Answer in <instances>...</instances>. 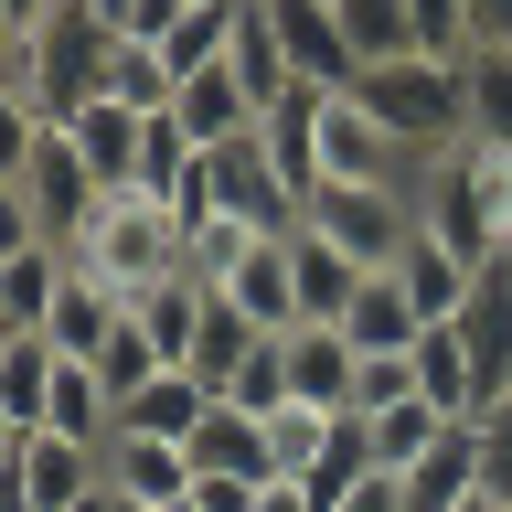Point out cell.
<instances>
[{"instance_id": "5b68a950", "label": "cell", "mask_w": 512, "mask_h": 512, "mask_svg": "<svg viewBox=\"0 0 512 512\" xmlns=\"http://www.w3.org/2000/svg\"><path fill=\"white\" fill-rule=\"evenodd\" d=\"M267 32H278V54H288V86L352 96L363 54H352V32H342V11H331V0H267Z\"/></svg>"}, {"instance_id": "7a4b0ae2", "label": "cell", "mask_w": 512, "mask_h": 512, "mask_svg": "<svg viewBox=\"0 0 512 512\" xmlns=\"http://www.w3.org/2000/svg\"><path fill=\"white\" fill-rule=\"evenodd\" d=\"M64 256H75L107 299H150L160 278H182V224H171V203H150V192H107Z\"/></svg>"}, {"instance_id": "ba28073f", "label": "cell", "mask_w": 512, "mask_h": 512, "mask_svg": "<svg viewBox=\"0 0 512 512\" xmlns=\"http://www.w3.org/2000/svg\"><path fill=\"white\" fill-rule=\"evenodd\" d=\"M278 363H288V406H352V342L331 331V320H299V331H278Z\"/></svg>"}, {"instance_id": "74e56055", "label": "cell", "mask_w": 512, "mask_h": 512, "mask_svg": "<svg viewBox=\"0 0 512 512\" xmlns=\"http://www.w3.org/2000/svg\"><path fill=\"white\" fill-rule=\"evenodd\" d=\"M22 246H43V235H32V214H22V192L0 182V267H11V256H22Z\"/></svg>"}, {"instance_id": "7bdbcfd3", "label": "cell", "mask_w": 512, "mask_h": 512, "mask_svg": "<svg viewBox=\"0 0 512 512\" xmlns=\"http://www.w3.org/2000/svg\"><path fill=\"white\" fill-rule=\"evenodd\" d=\"M75 512H118V502H107V491H96V502H75Z\"/></svg>"}, {"instance_id": "52a82bcc", "label": "cell", "mask_w": 512, "mask_h": 512, "mask_svg": "<svg viewBox=\"0 0 512 512\" xmlns=\"http://www.w3.org/2000/svg\"><path fill=\"white\" fill-rule=\"evenodd\" d=\"M96 470H107V502H128V512H171L192 491V459L171 438H107Z\"/></svg>"}, {"instance_id": "ab89813d", "label": "cell", "mask_w": 512, "mask_h": 512, "mask_svg": "<svg viewBox=\"0 0 512 512\" xmlns=\"http://www.w3.org/2000/svg\"><path fill=\"white\" fill-rule=\"evenodd\" d=\"M331 512H395V480H363L352 502H331Z\"/></svg>"}, {"instance_id": "8fae6325", "label": "cell", "mask_w": 512, "mask_h": 512, "mask_svg": "<svg viewBox=\"0 0 512 512\" xmlns=\"http://www.w3.org/2000/svg\"><path fill=\"white\" fill-rule=\"evenodd\" d=\"M288 288H299V320H331V331H342V310H352V288H363V267H352L331 235L288 224Z\"/></svg>"}, {"instance_id": "9a60e30c", "label": "cell", "mask_w": 512, "mask_h": 512, "mask_svg": "<svg viewBox=\"0 0 512 512\" xmlns=\"http://www.w3.org/2000/svg\"><path fill=\"white\" fill-rule=\"evenodd\" d=\"M395 288H406V310L427 320V331H448V320L470 310V288H480V267H459V256H448V246H427V235H416V246L395 256Z\"/></svg>"}, {"instance_id": "e575fe53", "label": "cell", "mask_w": 512, "mask_h": 512, "mask_svg": "<svg viewBox=\"0 0 512 512\" xmlns=\"http://www.w3.org/2000/svg\"><path fill=\"white\" fill-rule=\"evenodd\" d=\"M43 139H54V128L32 118V96H0V182H22V171H32V150H43Z\"/></svg>"}, {"instance_id": "4316f807", "label": "cell", "mask_w": 512, "mask_h": 512, "mask_svg": "<svg viewBox=\"0 0 512 512\" xmlns=\"http://www.w3.org/2000/svg\"><path fill=\"white\" fill-rule=\"evenodd\" d=\"M331 427H342L331 406H278L267 416V480H310L320 448H331Z\"/></svg>"}, {"instance_id": "d6a6232c", "label": "cell", "mask_w": 512, "mask_h": 512, "mask_svg": "<svg viewBox=\"0 0 512 512\" xmlns=\"http://www.w3.org/2000/svg\"><path fill=\"white\" fill-rule=\"evenodd\" d=\"M192 160H203V150L182 139V118H150V139H139V192H150V203H171Z\"/></svg>"}, {"instance_id": "b9f144b4", "label": "cell", "mask_w": 512, "mask_h": 512, "mask_svg": "<svg viewBox=\"0 0 512 512\" xmlns=\"http://www.w3.org/2000/svg\"><path fill=\"white\" fill-rule=\"evenodd\" d=\"M11 342H22V320H11V310H0V363H11Z\"/></svg>"}, {"instance_id": "ffe728a7", "label": "cell", "mask_w": 512, "mask_h": 512, "mask_svg": "<svg viewBox=\"0 0 512 512\" xmlns=\"http://www.w3.org/2000/svg\"><path fill=\"white\" fill-rule=\"evenodd\" d=\"M448 427H470V416H438L427 395H416V406H395V416H363V448H374V480H406L416 459H427V448L448 438Z\"/></svg>"}, {"instance_id": "f1b7e54d", "label": "cell", "mask_w": 512, "mask_h": 512, "mask_svg": "<svg viewBox=\"0 0 512 512\" xmlns=\"http://www.w3.org/2000/svg\"><path fill=\"white\" fill-rule=\"evenodd\" d=\"M331 11H342V32H352V54H363V64L416 54V11H406V0H331Z\"/></svg>"}, {"instance_id": "836d02e7", "label": "cell", "mask_w": 512, "mask_h": 512, "mask_svg": "<svg viewBox=\"0 0 512 512\" xmlns=\"http://www.w3.org/2000/svg\"><path fill=\"white\" fill-rule=\"evenodd\" d=\"M406 11H416V54L470 64V0H406Z\"/></svg>"}, {"instance_id": "f6af8a7d", "label": "cell", "mask_w": 512, "mask_h": 512, "mask_svg": "<svg viewBox=\"0 0 512 512\" xmlns=\"http://www.w3.org/2000/svg\"><path fill=\"white\" fill-rule=\"evenodd\" d=\"M470 512H502V502H470Z\"/></svg>"}, {"instance_id": "e0dca14e", "label": "cell", "mask_w": 512, "mask_h": 512, "mask_svg": "<svg viewBox=\"0 0 512 512\" xmlns=\"http://www.w3.org/2000/svg\"><path fill=\"white\" fill-rule=\"evenodd\" d=\"M256 342H278V331H256L246 310H235V299H203V331H192V352H182V374L203 384V395H224V384L246 374V352Z\"/></svg>"}, {"instance_id": "ac0fdd59", "label": "cell", "mask_w": 512, "mask_h": 512, "mask_svg": "<svg viewBox=\"0 0 512 512\" xmlns=\"http://www.w3.org/2000/svg\"><path fill=\"white\" fill-rule=\"evenodd\" d=\"M224 64H235L256 128H267V107L288 96V54H278V32H267V0H235V43H224Z\"/></svg>"}, {"instance_id": "44dd1931", "label": "cell", "mask_w": 512, "mask_h": 512, "mask_svg": "<svg viewBox=\"0 0 512 512\" xmlns=\"http://www.w3.org/2000/svg\"><path fill=\"white\" fill-rule=\"evenodd\" d=\"M416 331H427V320L406 310V288H395V267L352 288V310H342V342H352V352H416Z\"/></svg>"}, {"instance_id": "1f68e13d", "label": "cell", "mask_w": 512, "mask_h": 512, "mask_svg": "<svg viewBox=\"0 0 512 512\" xmlns=\"http://www.w3.org/2000/svg\"><path fill=\"white\" fill-rule=\"evenodd\" d=\"M470 438H480V502L512 512V395H491V406L470 416Z\"/></svg>"}, {"instance_id": "bcb514c9", "label": "cell", "mask_w": 512, "mask_h": 512, "mask_svg": "<svg viewBox=\"0 0 512 512\" xmlns=\"http://www.w3.org/2000/svg\"><path fill=\"white\" fill-rule=\"evenodd\" d=\"M118 512H128V502H118Z\"/></svg>"}, {"instance_id": "7402d4cb", "label": "cell", "mask_w": 512, "mask_h": 512, "mask_svg": "<svg viewBox=\"0 0 512 512\" xmlns=\"http://www.w3.org/2000/svg\"><path fill=\"white\" fill-rule=\"evenodd\" d=\"M416 395H427L438 416H480V374H470L459 320H448V331H416Z\"/></svg>"}, {"instance_id": "d6986e66", "label": "cell", "mask_w": 512, "mask_h": 512, "mask_svg": "<svg viewBox=\"0 0 512 512\" xmlns=\"http://www.w3.org/2000/svg\"><path fill=\"white\" fill-rule=\"evenodd\" d=\"M203 406H214V395H203L192 374H150V384L118 406V438H171V448H182L192 427H203Z\"/></svg>"}, {"instance_id": "30bf717a", "label": "cell", "mask_w": 512, "mask_h": 512, "mask_svg": "<svg viewBox=\"0 0 512 512\" xmlns=\"http://www.w3.org/2000/svg\"><path fill=\"white\" fill-rule=\"evenodd\" d=\"M459 342H470L480 406H491V395H512V278H502V267H480L470 310H459Z\"/></svg>"}, {"instance_id": "3957f363", "label": "cell", "mask_w": 512, "mask_h": 512, "mask_svg": "<svg viewBox=\"0 0 512 512\" xmlns=\"http://www.w3.org/2000/svg\"><path fill=\"white\" fill-rule=\"evenodd\" d=\"M310 235H331V246L363 267V278H384L395 256L416 246V192H374V182H320L310 192Z\"/></svg>"}, {"instance_id": "2e32d148", "label": "cell", "mask_w": 512, "mask_h": 512, "mask_svg": "<svg viewBox=\"0 0 512 512\" xmlns=\"http://www.w3.org/2000/svg\"><path fill=\"white\" fill-rule=\"evenodd\" d=\"M96 491H107L96 448H75V438H32L22 448V502L32 512H75V502H96Z\"/></svg>"}, {"instance_id": "4fadbf2b", "label": "cell", "mask_w": 512, "mask_h": 512, "mask_svg": "<svg viewBox=\"0 0 512 512\" xmlns=\"http://www.w3.org/2000/svg\"><path fill=\"white\" fill-rule=\"evenodd\" d=\"M64 139H75V150H86V171L107 192H139V139H150V118H139V107H118V96H96L86 118L64 128Z\"/></svg>"}, {"instance_id": "4dcf8cb0", "label": "cell", "mask_w": 512, "mask_h": 512, "mask_svg": "<svg viewBox=\"0 0 512 512\" xmlns=\"http://www.w3.org/2000/svg\"><path fill=\"white\" fill-rule=\"evenodd\" d=\"M150 374H171V363H160V342L139 331V320H118V331H107V352H96V384H107V395L128 406V395H139Z\"/></svg>"}, {"instance_id": "7c38bea8", "label": "cell", "mask_w": 512, "mask_h": 512, "mask_svg": "<svg viewBox=\"0 0 512 512\" xmlns=\"http://www.w3.org/2000/svg\"><path fill=\"white\" fill-rule=\"evenodd\" d=\"M118 320H128V299H107V288H96L86 267L64 256V288H54V320H43V342H54L64 363H96V352H107V331H118Z\"/></svg>"}, {"instance_id": "8992f818", "label": "cell", "mask_w": 512, "mask_h": 512, "mask_svg": "<svg viewBox=\"0 0 512 512\" xmlns=\"http://www.w3.org/2000/svg\"><path fill=\"white\" fill-rule=\"evenodd\" d=\"M11 192H22V214H32V235H43V246H75V235H86V214L107 203V182L86 171V150H75L64 128L32 150V171H22Z\"/></svg>"}, {"instance_id": "484cf974", "label": "cell", "mask_w": 512, "mask_h": 512, "mask_svg": "<svg viewBox=\"0 0 512 512\" xmlns=\"http://www.w3.org/2000/svg\"><path fill=\"white\" fill-rule=\"evenodd\" d=\"M459 75H470V150L512 160V54H470Z\"/></svg>"}, {"instance_id": "8d00e7d4", "label": "cell", "mask_w": 512, "mask_h": 512, "mask_svg": "<svg viewBox=\"0 0 512 512\" xmlns=\"http://www.w3.org/2000/svg\"><path fill=\"white\" fill-rule=\"evenodd\" d=\"M182 502L192 512H256V480H192Z\"/></svg>"}, {"instance_id": "60d3db41", "label": "cell", "mask_w": 512, "mask_h": 512, "mask_svg": "<svg viewBox=\"0 0 512 512\" xmlns=\"http://www.w3.org/2000/svg\"><path fill=\"white\" fill-rule=\"evenodd\" d=\"M86 11H96V22H107V32H118V22H128V0H86Z\"/></svg>"}, {"instance_id": "f35d334b", "label": "cell", "mask_w": 512, "mask_h": 512, "mask_svg": "<svg viewBox=\"0 0 512 512\" xmlns=\"http://www.w3.org/2000/svg\"><path fill=\"white\" fill-rule=\"evenodd\" d=\"M256 512H320V502L299 491V480H267V491H256Z\"/></svg>"}, {"instance_id": "d4e9b609", "label": "cell", "mask_w": 512, "mask_h": 512, "mask_svg": "<svg viewBox=\"0 0 512 512\" xmlns=\"http://www.w3.org/2000/svg\"><path fill=\"white\" fill-rule=\"evenodd\" d=\"M203 299H214V288H192V278H160L150 299H128V320H139V331L160 342V363H171V374H182L192 331H203Z\"/></svg>"}, {"instance_id": "6da1fadb", "label": "cell", "mask_w": 512, "mask_h": 512, "mask_svg": "<svg viewBox=\"0 0 512 512\" xmlns=\"http://www.w3.org/2000/svg\"><path fill=\"white\" fill-rule=\"evenodd\" d=\"M352 107H363L395 150H416V160L470 150V75H459V64H438V54L363 64V75H352Z\"/></svg>"}, {"instance_id": "83f0119b", "label": "cell", "mask_w": 512, "mask_h": 512, "mask_svg": "<svg viewBox=\"0 0 512 512\" xmlns=\"http://www.w3.org/2000/svg\"><path fill=\"white\" fill-rule=\"evenodd\" d=\"M54 288H64V246H22L0 267V310L22 320V331H43V320H54Z\"/></svg>"}, {"instance_id": "5bb4252c", "label": "cell", "mask_w": 512, "mask_h": 512, "mask_svg": "<svg viewBox=\"0 0 512 512\" xmlns=\"http://www.w3.org/2000/svg\"><path fill=\"white\" fill-rule=\"evenodd\" d=\"M214 299H235V310L256 320V331H299V288H288V235H256L246 267L214 288Z\"/></svg>"}, {"instance_id": "d590c367", "label": "cell", "mask_w": 512, "mask_h": 512, "mask_svg": "<svg viewBox=\"0 0 512 512\" xmlns=\"http://www.w3.org/2000/svg\"><path fill=\"white\" fill-rule=\"evenodd\" d=\"M470 54H512V0H470Z\"/></svg>"}, {"instance_id": "f546056e", "label": "cell", "mask_w": 512, "mask_h": 512, "mask_svg": "<svg viewBox=\"0 0 512 512\" xmlns=\"http://www.w3.org/2000/svg\"><path fill=\"white\" fill-rule=\"evenodd\" d=\"M416 406V352H352V406L342 416H395Z\"/></svg>"}, {"instance_id": "9c48e42d", "label": "cell", "mask_w": 512, "mask_h": 512, "mask_svg": "<svg viewBox=\"0 0 512 512\" xmlns=\"http://www.w3.org/2000/svg\"><path fill=\"white\" fill-rule=\"evenodd\" d=\"M182 459H192V480H256V491H267V416L203 406V427L182 438Z\"/></svg>"}, {"instance_id": "cb8c5ba5", "label": "cell", "mask_w": 512, "mask_h": 512, "mask_svg": "<svg viewBox=\"0 0 512 512\" xmlns=\"http://www.w3.org/2000/svg\"><path fill=\"white\" fill-rule=\"evenodd\" d=\"M54 363H64V352L43 342V331H22V342H11V363H0V416H11V427H32V438H43V406H54Z\"/></svg>"}, {"instance_id": "277c9868", "label": "cell", "mask_w": 512, "mask_h": 512, "mask_svg": "<svg viewBox=\"0 0 512 512\" xmlns=\"http://www.w3.org/2000/svg\"><path fill=\"white\" fill-rule=\"evenodd\" d=\"M310 139H320V182H374V192H416V182H427V160L395 150L352 96H320V128H310Z\"/></svg>"}, {"instance_id": "603a6c76", "label": "cell", "mask_w": 512, "mask_h": 512, "mask_svg": "<svg viewBox=\"0 0 512 512\" xmlns=\"http://www.w3.org/2000/svg\"><path fill=\"white\" fill-rule=\"evenodd\" d=\"M107 96L139 107V118H171V107H182V75H171L160 43H107Z\"/></svg>"}, {"instance_id": "ee69618b", "label": "cell", "mask_w": 512, "mask_h": 512, "mask_svg": "<svg viewBox=\"0 0 512 512\" xmlns=\"http://www.w3.org/2000/svg\"><path fill=\"white\" fill-rule=\"evenodd\" d=\"M491 267H502V278H512V246H502V256H491Z\"/></svg>"}]
</instances>
